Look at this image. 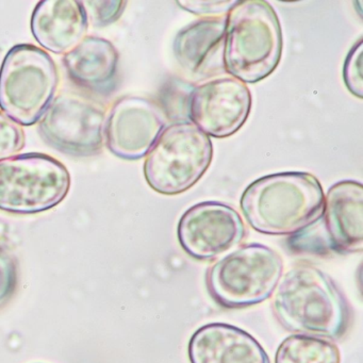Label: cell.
<instances>
[{
  "label": "cell",
  "mask_w": 363,
  "mask_h": 363,
  "mask_svg": "<svg viewBox=\"0 0 363 363\" xmlns=\"http://www.w3.org/2000/svg\"><path fill=\"white\" fill-rule=\"evenodd\" d=\"M276 289L274 314L286 330L335 341L347 333L350 306L333 279L318 267L296 265Z\"/></svg>",
  "instance_id": "obj_1"
},
{
  "label": "cell",
  "mask_w": 363,
  "mask_h": 363,
  "mask_svg": "<svg viewBox=\"0 0 363 363\" xmlns=\"http://www.w3.org/2000/svg\"><path fill=\"white\" fill-rule=\"evenodd\" d=\"M320 182L306 172H284L259 178L242 194L241 210L252 229L264 235H290L322 218Z\"/></svg>",
  "instance_id": "obj_2"
},
{
  "label": "cell",
  "mask_w": 363,
  "mask_h": 363,
  "mask_svg": "<svg viewBox=\"0 0 363 363\" xmlns=\"http://www.w3.org/2000/svg\"><path fill=\"white\" fill-rule=\"evenodd\" d=\"M282 33L277 14L264 0L238 1L227 16L225 71L243 84H257L277 69Z\"/></svg>",
  "instance_id": "obj_3"
},
{
  "label": "cell",
  "mask_w": 363,
  "mask_h": 363,
  "mask_svg": "<svg viewBox=\"0 0 363 363\" xmlns=\"http://www.w3.org/2000/svg\"><path fill=\"white\" fill-rule=\"evenodd\" d=\"M284 261L263 244L241 246L208 269L206 286L225 309L259 305L275 292L282 277Z\"/></svg>",
  "instance_id": "obj_4"
},
{
  "label": "cell",
  "mask_w": 363,
  "mask_h": 363,
  "mask_svg": "<svg viewBox=\"0 0 363 363\" xmlns=\"http://www.w3.org/2000/svg\"><path fill=\"white\" fill-rule=\"evenodd\" d=\"M58 82L48 52L31 44L14 46L0 67V108L18 124L31 126L52 103Z\"/></svg>",
  "instance_id": "obj_5"
},
{
  "label": "cell",
  "mask_w": 363,
  "mask_h": 363,
  "mask_svg": "<svg viewBox=\"0 0 363 363\" xmlns=\"http://www.w3.org/2000/svg\"><path fill=\"white\" fill-rule=\"evenodd\" d=\"M213 156L211 140L193 123H174L159 135L144 163L148 186L162 195L190 190L205 175Z\"/></svg>",
  "instance_id": "obj_6"
},
{
  "label": "cell",
  "mask_w": 363,
  "mask_h": 363,
  "mask_svg": "<svg viewBox=\"0 0 363 363\" xmlns=\"http://www.w3.org/2000/svg\"><path fill=\"white\" fill-rule=\"evenodd\" d=\"M71 189L67 167L48 155L31 152L0 162V210L35 214L58 206Z\"/></svg>",
  "instance_id": "obj_7"
},
{
  "label": "cell",
  "mask_w": 363,
  "mask_h": 363,
  "mask_svg": "<svg viewBox=\"0 0 363 363\" xmlns=\"http://www.w3.org/2000/svg\"><path fill=\"white\" fill-rule=\"evenodd\" d=\"M106 112L103 106L71 91L59 94L40 120L46 143L65 154L88 157L103 147Z\"/></svg>",
  "instance_id": "obj_8"
},
{
  "label": "cell",
  "mask_w": 363,
  "mask_h": 363,
  "mask_svg": "<svg viewBox=\"0 0 363 363\" xmlns=\"http://www.w3.org/2000/svg\"><path fill=\"white\" fill-rule=\"evenodd\" d=\"M182 250L199 261H211L239 245L246 235L241 216L220 201H203L189 208L178 223Z\"/></svg>",
  "instance_id": "obj_9"
},
{
  "label": "cell",
  "mask_w": 363,
  "mask_h": 363,
  "mask_svg": "<svg viewBox=\"0 0 363 363\" xmlns=\"http://www.w3.org/2000/svg\"><path fill=\"white\" fill-rule=\"evenodd\" d=\"M252 109L245 84L227 77L195 86L191 95L190 121L210 137L224 139L242 128Z\"/></svg>",
  "instance_id": "obj_10"
},
{
  "label": "cell",
  "mask_w": 363,
  "mask_h": 363,
  "mask_svg": "<svg viewBox=\"0 0 363 363\" xmlns=\"http://www.w3.org/2000/svg\"><path fill=\"white\" fill-rule=\"evenodd\" d=\"M164 128V114L156 104L142 97H123L106 121V141L118 158L139 160L147 156Z\"/></svg>",
  "instance_id": "obj_11"
},
{
  "label": "cell",
  "mask_w": 363,
  "mask_h": 363,
  "mask_svg": "<svg viewBox=\"0 0 363 363\" xmlns=\"http://www.w3.org/2000/svg\"><path fill=\"white\" fill-rule=\"evenodd\" d=\"M323 225L327 248L340 254L363 250V188L354 180L333 184L324 201Z\"/></svg>",
  "instance_id": "obj_12"
},
{
  "label": "cell",
  "mask_w": 363,
  "mask_h": 363,
  "mask_svg": "<svg viewBox=\"0 0 363 363\" xmlns=\"http://www.w3.org/2000/svg\"><path fill=\"white\" fill-rule=\"evenodd\" d=\"M226 23L227 16L203 18L176 35L174 55L189 74L205 79L225 72Z\"/></svg>",
  "instance_id": "obj_13"
},
{
  "label": "cell",
  "mask_w": 363,
  "mask_h": 363,
  "mask_svg": "<svg viewBox=\"0 0 363 363\" xmlns=\"http://www.w3.org/2000/svg\"><path fill=\"white\" fill-rule=\"evenodd\" d=\"M188 354L191 363H271L252 335L225 323L197 329L189 342Z\"/></svg>",
  "instance_id": "obj_14"
},
{
  "label": "cell",
  "mask_w": 363,
  "mask_h": 363,
  "mask_svg": "<svg viewBox=\"0 0 363 363\" xmlns=\"http://www.w3.org/2000/svg\"><path fill=\"white\" fill-rule=\"evenodd\" d=\"M88 18L82 1L43 0L31 18V31L42 48L54 54L71 52L84 40Z\"/></svg>",
  "instance_id": "obj_15"
},
{
  "label": "cell",
  "mask_w": 363,
  "mask_h": 363,
  "mask_svg": "<svg viewBox=\"0 0 363 363\" xmlns=\"http://www.w3.org/2000/svg\"><path fill=\"white\" fill-rule=\"evenodd\" d=\"M63 63L69 77L78 86L101 94L113 90L118 52L108 40L84 38L65 54Z\"/></svg>",
  "instance_id": "obj_16"
},
{
  "label": "cell",
  "mask_w": 363,
  "mask_h": 363,
  "mask_svg": "<svg viewBox=\"0 0 363 363\" xmlns=\"http://www.w3.org/2000/svg\"><path fill=\"white\" fill-rule=\"evenodd\" d=\"M275 363H341V354L330 340L295 333L281 342Z\"/></svg>",
  "instance_id": "obj_17"
},
{
  "label": "cell",
  "mask_w": 363,
  "mask_h": 363,
  "mask_svg": "<svg viewBox=\"0 0 363 363\" xmlns=\"http://www.w3.org/2000/svg\"><path fill=\"white\" fill-rule=\"evenodd\" d=\"M195 86L182 79H173L161 91V106L163 114L175 123L191 122V95Z\"/></svg>",
  "instance_id": "obj_18"
},
{
  "label": "cell",
  "mask_w": 363,
  "mask_h": 363,
  "mask_svg": "<svg viewBox=\"0 0 363 363\" xmlns=\"http://www.w3.org/2000/svg\"><path fill=\"white\" fill-rule=\"evenodd\" d=\"M25 145L24 130L0 112V162L12 158Z\"/></svg>",
  "instance_id": "obj_19"
},
{
  "label": "cell",
  "mask_w": 363,
  "mask_h": 363,
  "mask_svg": "<svg viewBox=\"0 0 363 363\" xmlns=\"http://www.w3.org/2000/svg\"><path fill=\"white\" fill-rule=\"evenodd\" d=\"M362 39H359L352 46L345 59L343 67V79L348 91L359 99H362Z\"/></svg>",
  "instance_id": "obj_20"
},
{
  "label": "cell",
  "mask_w": 363,
  "mask_h": 363,
  "mask_svg": "<svg viewBox=\"0 0 363 363\" xmlns=\"http://www.w3.org/2000/svg\"><path fill=\"white\" fill-rule=\"evenodd\" d=\"M88 22L93 26L104 27L112 24L122 16L126 1H84L82 3Z\"/></svg>",
  "instance_id": "obj_21"
},
{
  "label": "cell",
  "mask_w": 363,
  "mask_h": 363,
  "mask_svg": "<svg viewBox=\"0 0 363 363\" xmlns=\"http://www.w3.org/2000/svg\"><path fill=\"white\" fill-rule=\"evenodd\" d=\"M18 286V267L9 250L0 244V308L13 296Z\"/></svg>",
  "instance_id": "obj_22"
},
{
  "label": "cell",
  "mask_w": 363,
  "mask_h": 363,
  "mask_svg": "<svg viewBox=\"0 0 363 363\" xmlns=\"http://www.w3.org/2000/svg\"><path fill=\"white\" fill-rule=\"evenodd\" d=\"M238 1H208V0H184V1H177L178 5L182 9L191 12L197 16H218L224 13H228L231 8L237 4Z\"/></svg>",
  "instance_id": "obj_23"
}]
</instances>
